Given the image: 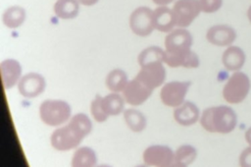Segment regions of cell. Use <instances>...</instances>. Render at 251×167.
I'll list each match as a JSON object with an SVG mask.
<instances>
[{
  "mask_svg": "<svg viewBox=\"0 0 251 167\" xmlns=\"http://www.w3.org/2000/svg\"><path fill=\"white\" fill-rule=\"evenodd\" d=\"M92 130V122L84 113L74 115L63 127L56 129L51 137L50 142L58 151H69L79 145L82 139Z\"/></svg>",
  "mask_w": 251,
  "mask_h": 167,
  "instance_id": "6da1fadb",
  "label": "cell"
},
{
  "mask_svg": "<svg viewBox=\"0 0 251 167\" xmlns=\"http://www.w3.org/2000/svg\"><path fill=\"white\" fill-rule=\"evenodd\" d=\"M200 124L209 133L228 134L236 127L237 117L233 109L228 106H213L203 111Z\"/></svg>",
  "mask_w": 251,
  "mask_h": 167,
  "instance_id": "7a4b0ae2",
  "label": "cell"
},
{
  "mask_svg": "<svg viewBox=\"0 0 251 167\" xmlns=\"http://www.w3.org/2000/svg\"><path fill=\"white\" fill-rule=\"evenodd\" d=\"M71 105L62 99H46L39 106L41 121L50 127H58L71 119Z\"/></svg>",
  "mask_w": 251,
  "mask_h": 167,
  "instance_id": "3957f363",
  "label": "cell"
},
{
  "mask_svg": "<svg viewBox=\"0 0 251 167\" xmlns=\"http://www.w3.org/2000/svg\"><path fill=\"white\" fill-rule=\"evenodd\" d=\"M250 89V80L242 72L236 71L232 74L223 88V97L231 104L242 102L248 95Z\"/></svg>",
  "mask_w": 251,
  "mask_h": 167,
  "instance_id": "277c9868",
  "label": "cell"
},
{
  "mask_svg": "<svg viewBox=\"0 0 251 167\" xmlns=\"http://www.w3.org/2000/svg\"><path fill=\"white\" fill-rule=\"evenodd\" d=\"M129 27L133 33L139 36H147L155 28L154 14L148 7H138L129 16Z\"/></svg>",
  "mask_w": 251,
  "mask_h": 167,
  "instance_id": "5b68a950",
  "label": "cell"
},
{
  "mask_svg": "<svg viewBox=\"0 0 251 167\" xmlns=\"http://www.w3.org/2000/svg\"><path fill=\"white\" fill-rule=\"evenodd\" d=\"M190 82L174 81L165 84L160 90V98L164 105L177 107L184 102L186 93L189 89Z\"/></svg>",
  "mask_w": 251,
  "mask_h": 167,
  "instance_id": "8992f818",
  "label": "cell"
},
{
  "mask_svg": "<svg viewBox=\"0 0 251 167\" xmlns=\"http://www.w3.org/2000/svg\"><path fill=\"white\" fill-rule=\"evenodd\" d=\"M176 26L186 28L199 16L201 7L198 0H177L173 7Z\"/></svg>",
  "mask_w": 251,
  "mask_h": 167,
  "instance_id": "52a82bcc",
  "label": "cell"
},
{
  "mask_svg": "<svg viewBox=\"0 0 251 167\" xmlns=\"http://www.w3.org/2000/svg\"><path fill=\"white\" fill-rule=\"evenodd\" d=\"M142 158L149 166H175V152L168 145H150L143 151Z\"/></svg>",
  "mask_w": 251,
  "mask_h": 167,
  "instance_id": "ba28073f",
  "label": "cell"
},
{
  "mask_svg": "<svg viewBox=\"0 0 251 167\" xmlns=\"http://www.w3.org/2000/svg\"><path fill=\"white\" fill-rule=\"evenodd\" d=\"M147 87L154 90L161 86L166 79V70L163 63H152L140 67L135 77Z\"/></svg>",
  "mask_w": 251,
  "mask_h": 167,
  "instance_id": "9c48e42d",
  "label": "cell"
},
{
  "mask_svg": "<svg viewBox=\"0 0 251 167\" xmlns=\"http://www.w3.org/2000/svg\"><path fill=\"white\" fill-rule=\"evenodd\" d=\"M153 90L143 84L136 78L128 81L126 87L122 91V95L126 103L132 106H139L147 101Z\"/></svg>",
  "mask_w": 251,
  "mask_h": 167,
  "instance_id": "30bf717a",
  "label": "cell"
},
{
  "mask_svg": "<svg viewBox=\"0 0 251 167\" xmlns=\"http://www.w3.org/2000/svg\"><path fill=\"white\" fill-rule=\"evenodd\" d=\"M46 87V82L42 75L31 72L21 78L18 89L21 95L25 98H33L41 94Z\"/></svg>",
  "mask_w": 251,
  "mask_h": 167,
  "instance_id": "8fae6325",
  "label": "cell"
},
{
  "mask_svg": "<svg viewBox=\"0 0 251 167\" xmlns=\"http://www.w3.org/2000/svg\"><path fill=\"white\" fill-rule=\"evenodd\" d=\"M168 66L172 68L183 67V68H197L200 64L199 57L191 49L168 52L165 50V61Z\"/></svg>",
  "mask_w": 251,
  "mask_h": 167,
  "instance_id": "7c38bea8",
  "label": "cell"
},
{
  "mask_svg": "<svg viewBox=\"0 0 251 167\" xmlns=\"http://www.w3.org/2000/svg\"><path fill=\"white\" fill-rule=\"evenodd\" d=\"M193 42L191 33L184 28L173 29L165 38V50L168 52L190 49Z\"/></svg>",
  "mask_w": 251,
  "mask_h": 167,
  "instance_id": "4fadbf2b",
  "label": "cell"
},
{
  "mask_svg": "<svg viewBox=\"0 0 251 167\" xmlns=\"http://www.w3.org/2000/svg\"><path fill=\"white\" fill-rule=\"evenodd\" d=\"M207 40L217 46H228L236 38L234 28L227 25H215L211 27L206 33Z\"/></svg>",
  "mask_w": 251,
  "mask_h": 167,
  "instance_id": "5bb4252c",
  "label": "cell"
},
{
  "mask_svg": "<svg viewBox=\"0 0 251 167\" xmlns=\"http://www.w3.org/2000/svg\"><path fill=\"white\" fill-rule=\"evenodd\" d=\"M0 73L4 88L10 89L19 84L22 78V66L18 60L6 59L0 64Z\"/></svg>",
  "mask_w": 251,
  "mask_h": 167,
  "instance_id": "9a60e30c",
  "label": "cell"
},
{
  "mask_svg": "<svg viewBox=\"0 0 251 167\" xmlns=\"http://www.w3.org/2000/svg\"><path fill=\"white\" fill-rule=\"evenodd\" d=\"M174 118L177 124L189 127L195 124L200 118L199 108L191 101H184L174 111Z\"/></svg>",
  "mask_w": 251,
  "mask_h": 167,
  "instance_id": "2e32d148",
  "label": "cell"
},
{
  "mask_svg": "<svg viewBox=\"0 0 251 167\" xmlns=\"http://www.w3.org/2000/svg\"><path fill=\"white\" fill-rule=\"evenodd\" d=\"M245 53L238 46L227 47L222 56V62L228 71H239L245 63Z\"/></svg>",
  "mask_w": 251,
  "mask_h": 167,
  "instance_id": "e0dca14e",
  "label": "cell"
},
{
  "mask_svg": "<svg viewBox=\"0 0 251 167\" xmlns=\"http://www.w3.org/2000/svg\"><path fill=\"white\" fill-rule=\"evenodd\" d=\"M155 28L162 32H171L176 27L173 10L166 6H159L153 11Z\"/></svg>",
  "mask_w": 251,
  "mask_h": 167,
  "instance_id": "ac0fdd59",
  "label": "cell"
},
{
  "mask_svg": "<svg viewBox=\"0 0 251 167\" xmlns=\"http://www.w3.org/2000/svg\"><path fill=\"white\" fill-rule=\"evenodd\" d=\"M97 163L95 151L89 146H81L73 154L71 165L74 167H90Z\"/></svg>",
  "mask_w": 251,
  "mask_h": 167,
  "instance_id": "d6986e66",
  "label": "cell"
},
{
  "mask_svg": "<svg viewBox=\"0 0 251 167\" xmlns=\"http://www.w3.org/2000/svg\"><path fill=\"white\" fill-rule=\"evenodd\" d=\"M79 12V3L77 0H57L54 4L55 15L63 20L75 18Z\"/></svg>",
  "mask_w": 251,
  "mask_h": 167,
  "instance_id": "ffe728a7",
  "label": "cell"
},
{
  "mask_svg": "<svg viewBox=\"0 0 251 167\" xmlns=\"http://www.w3.org/2000/svg\"><path fill=\"white\" fill-rule=\"evenodd\" d=\"M25 10L21 6H11L7 8L3 15V24L9 28H17L21 27L25 20Z\"/></svg>",
  "mask_w": 251,
  "mask_h": 167,
  "instance_id": "44dd1931",
  "label": "cell"
},
{
  "mask_svg": "<svg viewBox=\"0 0 251 167\" xmlns=\"http://www.w3.org/2000/svg\"><path fill=\"white\" fill-rule=\"evenodd\" d=\"M124 120L126 126L134 133L142 132L147 125L146 117L137 109L128 108L124 110Z\"/></svg>",
  "mask_w": 251,
  "mask_h": 167,
  "instance_id": "7402d4cb",
  "label": "cell"
},
{
  "mask_svg": "<svg viewBox=\"0 0 251 167\" xmlns=\"http://www.w3.org/2000/svg\"><path fill=\"white\" fill-rule=\"evenodd\" d=\"M128 83L126 73L122 69H113L106 77L105 84L111 92H120Z\"/></svg>",
  "mask_w": 251,
  "mask_h": 167,
  "instance_id": "603a6c76",
  "label": "cell"
},
{
  "mask_svg": "<svg viewBox=\"0 0 251 167\" xmlns=\"http://www.w3.org/2000/svg\"><path fill=\"white\" fill-rule=\"evenodd\" d=\"M125 99L119 92H111L102 97V103L109 116H117L125 110Z\"/></svg>",
  "mask_w": 251,
  "mask_h": 167,
  "instance_id": "cb8c5ba5",
  "label": "cell"
},
{
  "mask_svg": "<svg viewBox=\"0 0 251 167\" xmlns=\"http://www.w3.org/2000/svg\"><path fill=\"white\" fill-rule=\"evenodd\" d=\"M137 61L140 67L152 63H164L165 50L158 46L146 47L139 53Z\"/></svg>",
  "mask_w": 251,
  "mask_h": 167,
  "instance_id": "d4e9b609",
  "label": "cell"
},
{
  "mask_svg": "<svg viewBox=\"0 0 251 167\" xmlns=\"http://www.w3.org/2000/svg\"><path fill=\"white\" fill-rule=\"evenodd\" d=\"M197 156L196 148L190 144H183L175 151V166H188Z\"/></svg>",
  "mask_w": 251,
  "mask_h": 167,
  "instance_id": "484cf974",
  "label": "cell"
},
{
  "mask_svg": "<svg viewBox=\"0 0 251 167\" xmlns=\"http://www.w3.org/2000/svg\"><path fill=\"white\" fill-rule=\"evenodd\" d=\"M90 112H91V115L94 118V120L98 123H103L109 118V115L106 113V111L104 109L101 95L97 94L94 97V99L91 101Z\"/></svg>",
  "mask_w": 251,
  "mask_h": 167,
  "instance_id": "4316f807",
  "label": "cell"
},
{
  "mask_svg": "<svg viewBox=\"0 0 251 167\" xmlns=\"http://www.w3.org/2000/svg\"><path fill=\"white\" fill-rule=\"evenodd\" d=\"M201 11L204 13L217 12L223 5V0H198Z\"/></svg>",
  "mask_w": 251,
  "mask_h": 167,
  "instance_id": "83f0119b",
  "label": "cell"
},
{
  "mask_svg": "<svg viewBox=\"0 0 251 167\" xmlns=\"http://www.w3.org/2000/svg\"><path fill=\"white\" fill-rule=\"evenodd\" d=\"M240 166H249L251 167V146L245 148L239 156Z\"/></svg>",
  "mask_w": 251,
  "mask_h": 167,
  "instance_id": "f1b7e54d",
  "label": "cell"
},
{
  "mask_svg": "<svg viewBox=\"0 0 251 167\" xmlns=\"http://www.w3.org/2000/svg\"><path fill=\"white\" fill-rule=\"evenodd\" d=\"M78 3L84 5V6H92L94 4H96L99 0H77Z\"/></svg>",
  "mask_w": 251,
  "mask_h": 167,
  "instance_id": "f546056e",
  "label": "cell"
},
{
  "mask_svg": "<svg viewBox=\"0 0 251 167\" xmlns=\"http://www.w3.org/2000/svg\"><path fill=\"white\" fill-rule=\"evenodd\" d=\"M155 4H157L158 6H167L168 4L172 3L175 0H152Z\"/></svg>",
  "mask_w": 251,
  "mask_h": 167,
  "instance_id": "4dcf8cb0",
  "label": "cell"
},
{
  "mask_svg": "<svg viewBox=\"0 0 251 167\" xmlns=\"http://www.w3.org/2000/svg\"><path fill=\"white\" fill-rule=\"evenodd\" d=\"M245 139H246V141L250 144V146H251V127L246 131V133H245Z\"/></svg>",
  "mask_w": 251,
  "mask_h": 167,
  "instance_id": "1f68e13d",
  "label": "cell"
},
{
  "mask_svg": "<svg viewBox=\"0 0 251 167\" xmlns=\"http://www.w3.org/2000/svg\"><path fill=\"white\" fill-rule=\"evenodd\" d=\"M247 18H248V20H249V22L251 23V6L248 8V10H247Z\"/></svg>",
  "mask_w": 251,
  "mask_h": 167,
  "instance_id": "d6a6232c",
  "label": "cell"
}]
</instances>
